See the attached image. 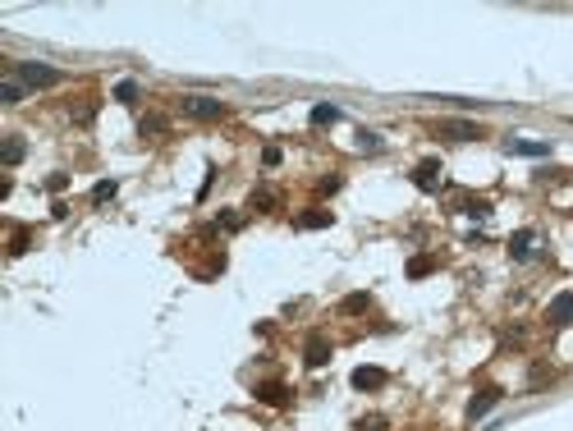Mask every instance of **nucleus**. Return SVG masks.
<instances>
[{
  "label": "nucleus",
  "instance_id": "obj_23",
  "mask_svg": "<svg viewBox=\"0 0 573 431\" xmlns=\"http://www.w3.org/2000/svg\"><path fill=\"white\" fill-rule=\"evenodd\" d=\"M358 431H385V418H363Z\"/></svg>",
  "mask_w": 573,
  "mask_h": 431
},
{
  "label": "nucleus",
  "instance_id": "obj_4",
  "mask_svg": "<svg viewBox=\"0 0 573 431\" xmlns=\"http://www.w3.org/2000/svg\"><path fill=\"white\" fill-rule=\"evenodd\" d=\"M546 321H550V326H573V293H560V298L550 303Z\"/></svg>",
  "mask_w": 573,
  "mask_h": 431
},
{
  "label": "nucleus",
  "instance_id": "obj_5",
  "mask_svg": "<svg viewBox=\"0 0 573 431\" xmlns=\"http://www.w3.org/2000/svg\"><path fill=\"white\" fill-rule=\"evenodd\" d=\"M532 252H537V234H532V230H518V234L509 239V257H514V262H528Z\"/></svg>",
  "mask_w": 573,
  "mask_h": 431
},
{
  "label": "nucleus",
  "instance_id": "obj_11",
  "mask_svg": "<svg viewBox=\"0 0 573 431\" xmlns=\"http://www.w3.org/2000/svg\"><path fill=\"white\" fill-rule=\"evenodd\" d=\"M330 220H335V216H330V211H303V216H298V230H326V225Z\"/></svg>",
  "mask_w": 573,
  "mask_h": 431
},
{
  "label": "nucleus",
  "instance_id": "obj_6",
  "mask_svg": "<svg viewBox=\"0 0 573 431\" xmlns=\"http://www.w3.org/2000/svg\"><path fill=\"white\" fill-rule=\"evenodd\" d=\"M257 399H261V404H271V408H285L289 404V386H280V381H261Z\"/></svg>",
  "mask_w": 573,
  "mask_h": 431
},
{
  "label": "nucleus",
  "instance_id": "obj_3",
  "mask_svg": "<svg viewBox=\"0 0 573 431\" xmlns=\"http://www.w3.org/2000/svg\"><path fill=\"white\" fill-rule=\"evenodd\" d=\"M183 111H188L193 120H220V115H225V101H216V96H183Z\"/></svg>",
  "mask_w": 573,
  "mask_h": 431
},
{
  "label": "nucleus",
  "instance_id": "obj_1",
  "mask_svg": "<svg viewBox=\"0 0 573 431\" xmlns=\"http://www.w3.org/2000/svg\"><path fill=\"white\" fill-rule=\"evenodd\" d=\"M14 78L23 87H55L60 83V69H51V65H37V60H23V65H14Z\"/></svg>",
  "mask_w": 573,
  "mask_h": 431
},
{
  "label": "nucleus",
  "instance_id": "obj_8",
  "mask_svg": "<svg viewBox=\"0 0 573 431\" xmlns=\"http://www.w3.org/2000/svg\"><path fill=\"white\" fill-rule=\"evenodd\" d=\"M326 362H330V340L312 335V340H307V367H326Z\"/></svg>",
  "mask_w": 573,
  "mask_h": 431
},
{
  "label": "nucleus",
  "instance_id": "obj_10",
  "mask_svg": "<svg viewBox=\"0 0 573 431\" xmlns=\"http://www.w3.org/2000/svg\"><path fill=\"white\" fill-rule=\"evenodd\" d=\"M504 152H514V156H550V147H546V142H523V138H509V142H504Z\"/></svg>",
  "mask_w": 573,
  "mask_h": 431
},
{
  "label": "nucleus",
  "instance_id": "obj_9",
  "mask_svg": "<svg viewBox=\"0 0 573 431\" xmlns=\"http://www.w3.org/2000/svg\"><path fill=\"white\" fill-rule=\"evenodd\" d=\"M353 386H358V390H381V386H385V371H381V367H358V371H353Z\"/></svg>",
  "mask_w": 573,
  "mask_h": 431
},
{
  "label": "nucleus",
  "instance_id": "obj_19",
  "mask_svg": "<svg viewBox=\"0 0 573 431\" xmlns=\"http://www.w3.org/2000/svg\"><path fill=\"white\" fill-rule=\"evenodd\" d=\"M463 211H468L472 220H487V216H491V202H487V198H472V202H463Z\"/></svg>",
  "mask_w": 573,
  "mask_h": 431
},
{
  "label": "nucleus",
  "instance_id": "obj_16",
  "mask_svg": "<svg viewBox=\"0 0 573 431\" xmlns=\"http://www.w3.org/2000/svg\"><path fill=\"white\" fill-rule=\"evenodd\" d=\"M431 271H436V257H426V252H422V257H413V262H409V276H413V280L431 276Z\"/></svg>",
  "mask_w": 573,
  "mask_h": 431
},
{
  "label": "nucleus",
  "instance_id": "obj_13",
  "mask_svg": "<svg viewBox=\"0 0 573 431\" xmlns=\"http://www.w3.org/2000/svg\"><path fill=\"white\" fill-rule=\"evenodd\" d=\"M445 133L459 138V142H468V138H477V124H472V120H450V124H445Z\"/></svg>",
  "mask_w": 573,
  "mask_h": 431
},
{
  "label": "nucleus",
  "instance_id": "obj_7",
  "mask_svg": "<svg viewBox=\"0 0 573 431\" xmlns=\"http://www.w3.org/2000/svg\"><path fill=\"white\" fill-rule=\"evenodd\" d=\"M495 399H500V390H495V386L477 390V395H472V404H468V418H472V422H477V418L487 413V408H495Z\"/></svg>",
  "mask_w": 573,
  "mask_h": 431
},
{
  "label": "nucleus",
  "instance_id": "obj_22",
  "mask_svg": "<svg viewBox=\"0 0 573 431\" xmlns=\"http://www.w3.org/2000/svg\"><path fill=\"white\" fill-rule=\"evenodd\" d=\"M9 252H14V257H18V252H28V230H18L14 239H9Z\"/></svg>",
  "mask_w": 573,
  "mask_h": 431
},
{
  "label": "nucleus",
  "instance_id": "obj_17",
  "mask_svg": "<svg viewBox=\"0 0 573 431\" xmlns=\"http://www.w3.org/2000/svg\"><path fill=\"white\" fill-rule=\"evenodd\" d=\"M115 193H120V184H115V179H101V184H96V189H92V202H96V207H101V202H110Z\"/></svg>",
  "mask_w": 573,
  "mask_h": 431
},
{
  "label": "nucleus",
  "instance_id": "obj_18",
  "mask_svg": "<svg viewBox=\"0 0 573 431\" xmlns=\"http://www.w3.org/2000/svg\"><path fill=\"white\" fill-rule=\"evenodd\" d=\"M23 152H28V147H23V138H9L0 156H5V165H18V161H23Z\"/></svg>",
  "mask_w": 573,
  "mask_h": 431
},
{
  "label": "nucleus",
  "instance_id": "obj_2",
  "mask_svg": "<svg viewBox=\"0 0 573 431\" xmlns=\"http://www.w3.org/2000/svg\"><path fill=\"white\" fill-rule=\"evenodd\" d=\"M413 184L422 193H436L445 184V170H441V161H436V156H426V161H417V170H413Z\"/></svg>",
  "mask_w": 573,
  "mask_h": 431
},
{
  "label": "nucleus",
  "instance_id": "obj_21",
  "mask_svg": "<svg viewBox=\"0 0 573 431\" xmlns=\"http://www.w3.org/2000/svg\"><path fill=\"white\" fill-rule=\"evenodd\" d=\"M252 207H257V211H271V207H276V193H271V189H257V193H252Z\"/></svg>",
  "mask_w": 573,
  "mask_h": 431
},
{
  "label": "nucleus",
  "instance_id": "obj_24",
  "mask_svg": "<svg viewBox=\"0 0 573 431\" xmlns=\"http://www.w3.org/2000/svg\"><path fill=\"white\" fill-rule=\"evenodd\" d=\"M64 184H69V174H51V179H46V189H51V193H60Z\"/></svg>",
  "mask_w": 573,
  "mask_h": 431
},
{
  "label": "nucleus",
  "instance_id": "obj_12",
  "mask_svg": "<svg viewBox=\"0 0 573 431\" xmlns=\"http://www.w3.org/2000/svg\"><path fill=\"white\" fill-rule=\"evenodd\" d=\"M23 92H28V87H23V83H18V78H14V74H9V78H5V83H0V101H9V106H18V101H23Z\"/></svg>",
  "mask_w": 573,
  "mask_h": 431
},
{
  "label": "nucleus",
  "instance_id": "obj_20",
  "mask_svg": "<svg viewBox=\"0 0 573 431\" xmlns=\"http://www.w3.org/2000/svg\"><path fill=\"white\" fill-rule=\"evenodd\" d=\"M138 92H142V87L133 83V78H124V83L115 87V101H138Z\"/></svg>",
  "mask_w": 573,
  "mask_h": 431
},
{
  "label": "nucleus",
  "instance_id": "obj_15",
  "mask_svg": "<svg viewBox=\"0 0 573 431\" xmlns=\"http://www.w3.org/2000/svg\"><path fill=\"white\" fill-rule=\"evenodd\" d=\"M339 120V111H335V106H312V129H326V124H335Z\"/></svg>",
  "mask_w": 573,
  "mask_h": 431
},
{
  "label": "nucleus",
  "instance_id": "obj_25",
  "mask_svg": "<svg viewBox=\"0 0 573 431\" xmlns=\"http://www.w3.org/2000/svg\"><path fill=\"white\" fill-rule=\"evenodd\" d=\"M358 138H363V147H367V152H376V147H381V138H376V133H367V129L358 133Z\"/></svg>",
  "mask_w": 573,
  "mask_h": 431
},
{
  "label": "nucleus",
  "instance_id": "obj_14",
  "mask_svg": "<svg viewBox=\"0 0 573 431\" xmlns=\"http://www.w3.org/2000/svg\"><path fill=\"white\" fill-rule=\"evenodd\" d=\"M372 308V298H367V293H348L344 303H339V312H344V317H358V312H367Z\"/></svg>",
  "mask_w": 573,
  "mask_h": 431
}]
</instances>
